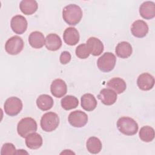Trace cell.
Returning <instances> with one entry per match:
<instances>
[{
  "label": "cell",
  "instance_id": "cell-1",
  "mask_svg": "<svg viewBox=\"0 0 155 155\" xmlns=\"http://www.w3.org/2000/svg\"><path fill=\"white\" fill-rule=\"evenodd\" d=\"M82 10L76 4H69L62 10V17L65 22L70 25H76L82 18Z\"/></svg>",
  "mask_w": 155,
  "mask_h": 155
},
{
  "label": "cell",
  "instance_id": "cell-2",
  "mask_svg": "<svg viewBox=\"0 0 155 155\" xmlns=\"http://www.w3.org/2000/svg\"><path fill=\"white\" fill-rule=\"evenodd\" d=\"M117 127L121 133L126 136L134 135L139 128L136 121L130 117H120L117 122Z\"/></svg>",
  "mask_w": 155,
  "mask_h": 155
},
{
  "label": "cell",
  "instance_id": "cell-3",
  "mask_svg": "<svg viewBox=\"0 0 155 155\" xmlns=\"http://www.w3.org/2000/svg\"><path fill=\"white\" fill-rule=\"evenodd\" d=\"M59 124V117L54 112H47L44 114L41 119V128L46 132H51L56 130Z\"/></svg>",
  "mask_w": 155,
  "mask_h": 155
},
{
  "label": "cell",
  "instance_id": "cell-4",
  "mask_svg": "<svg viewBox=\"0 0 155 155\" xmlns=\"http://www.w3.org/2000/svg\"><path fill=\"white\" fill-rule=\"evenodd\" d=\"M36 122L31 117H24L20 120L18 124L17 131L22 137H26L28 134L36 132Z\"/></svg>",
  "mask_w": 155,
  "mask_h": 155
},
{
  "label": "cell",
  "instance_id": "cell-5",
  "mask_svg": "<svg viewBox=\"0 0 155 155\" xmlns=\"http://www.w3.org/2000/svg\"><path fill=\"white\" fill-rule=\"evenodd\" d=\"M116 62V58L115 55L112 53L106 52L98 58L97 65L101 71L107 73L113 70Z\"/></svg>",
  "mask_w": 155,
  "mask_h": 155
},
{
  "label": "cell",
  "instance_id": "cell-6",
  "mask_svg": "<svg viewBox=\"0 0 155 155\" xmlns=\"http://www.w3.org/2000/svg\"><path fill=\"white\" fill-rule=\"evenodd\" d=\"M4 109L7 115L10 116H16L22 109V101L17 97H10L5 101Z\"/></svg>",
  "mask_w": 155,
  "mask_h": 155
},
{
  "label": "cell",
  "instance_id": "cell-7",
  "mask_svg": "<svg viewBox=\"0 0 155 155\" xmlns=\"http://www.w3.org/2000/svg\"><path fill=\"white\" fill-rule=\"evenodd\" d=\"M24 41L18 36H13L9 38L5 42V50L11 55H16L21 52L24 48Z\"/></svg>",
  "mask_w": 155,
  "mask_h": 155
},
{
  "label": "cell",
  "instance_id": "cell-8",
  "mask_svg": "<svg viewBox=\"0 0 155 155\" xmlns=\"http://www.w3.org/2000/svg\"><path fill=\"white\" fill-rule=\"evenodd\" d=\"M87 114L81 110H75L71 111L68 117V122L70 124L77 128H81L85 126L88 122Z\"/></svg>",
  "mask_w": 155,
  "mask_h": 155
},
{
  "label": "cell",
  "instance_id": "cell-9",
  "mask_svg": "<svg viewBox=\"0 0 155 155\" xmlns=\"http://www.w3.org/2000/svg\"><path fill=\"white\" fill-rule=\"evenodd\" d=\"M10 26L12 30L15 33L21 35L24 33L27 28V19L24 16L17 15L12 18Z\"/></svg>",
  "mask_w": 155,
  "mask_h": 155
},
{
  "label": "cell",
  "instance_id": "cell-10",
  "mask_svg": "<svg viewBox=\"0 0 155 155\" xmlns=\"http://www.w3.org/2000/svg\"><path fill=\"white\" fill-rule=\"evenodd\" d=\"M50 91L53 96L58 98L62 97L67 93V84L62 79H56L50 85Z\"/></svg>",
  "mask_w": 155,
  "mask_h": 155
},
{
  "label": "cell",
  "instance_id": "cell-11",
  "mask_svg": "<svg viewBox=\"0 0 155 155\" xmlns=\"http://www.w3.org/2000/svg\"><path fill=\"white\" fill-rule=\"evenodd\" d=\"M137 85L141 90H150L154 87V78L151 74L143 73L140 74L137 78Z\"/></svg>",
  "mask_w": 155,
  "mask_h": 155
},
{
  "label": "cell",
  "instance_id": "cell-12",
  "mask_svg": "<svg viewBox=\"0 0 155 155\" xmlns=\"http://www.w3.org/2000/svg\"><path fill=\"white\" fill-rule=\"evenodd\" d=\"M117 93L108 88L102 89L97 95V98L105 105L114 104L117 100Z\"/></svg>",
  "mask_w": 155,
  "mask_h": 155
},
{
  "label": "cell",
  "instance_id": "cell-13",
  "mask_svg": "<svg viewBox=\"0 0 155 155\" xmlns=\"http://www.w3.org/2000/svg\"><path fill=\"white\" fill-rule=\"evenodd\" d=\"M131 31L132 35L136 38H143L148 32V26L144 21L139 19L132 24Z\"/></svg>",
  "mask_w": 155,
  "mask_h": 155
},
{
  "label": "cell",
  "instance_id": "cell-14",
  "mask_svg": "<svg viewBox=\"0 0 155 155\" xmlns=\"http://www.w3.org/2000/svg\"><path fill=\"white\" fill-rule=\"evenodd\" d=\"M87 47L90 54L93 56H99L104 51V45L102 41L97 38L90 37L86 43Z\"/></svg>",
  "mask_w": 155,
  "mask_h": 155
},
{
  "label": "cell",
  "instance_id": "cell-15",
  "mask_svg": "<svg viewBox=\"0 0 155 155\" xmlns=\"http://www.w3.org/2000/svg\"><path fill=\"white\" fill-rule=\"evenodd\" d=\"M140 15L145 19H151L155 16V4L153 1L143 2L139 7Z\"/></svg>",
  "mask_w": 155,
  "mask_h": 155
},
{
  "label": "cell",
  "instance_id": "cell-16",
  "mask_svg": "<svg viewBox=\"0 0 155 155\" xmlns=\"http://www.w3.org/2000/svg\"><path fill=\"white\" fill-rule=\"evenodd\" d=\"M64 42L69 45H74L79 41V34L78 30L74 27L67 28L63 34Z\"/></svg>",
  "mask_w": 155,
  "mask_h": 155
},
{
  "label": "cell",
  "instance_id": "cell-17",
  "mask_svg": "<svg viewBox=\"0 0 155 155\" xmlns=\"http://www.w3.org/2000/svg\"><path fill=\"white\" fill-rule=\"evenodd\" d=\"M45 47L50 51H56L62 46V41L59 36L56 33L48 34L45 38Z\"/></svg>",
  "mask_w": 155,
  "mask_h": 155
},
{
  "label": "cell",
  "instance_id": "cell-18",
  "mask_svg": "<svg viewBox=\"0 0 155 155\" xmlns=\"http://www.w3.org/2000/svg\"><path fill=\"white\" fill-rule=\"evenodd\" d=\"M28 42L34 48H41L45 44V39L44 35L38 31L31 32L28 36Z\"/></svg>",
  "mask_w": 155,
  "mask_h": 155
},
{
  "label": "cell",
  "instance_id": "cell-19",
  "mask_svg": "<svg viewBox=\"0 0 155 155\" xmlns=\"http://www.w3.org/2000/svg\"><path fill=\"white\" fill-rule=\"evenodd\" d=\"M107 88L114 91L117 94H120L126 90L127 84L123 79L116 77L108 81L107 83Z\"/></svg>",
  "mask_w": 155,
  "mask_h": 155
},
{
  "label": "cell",
  "instance_id": "cell-20",
  "mask_svg": "<svg viewBox=\"0 0 155 155\" xmlns=\"http://www.w3.org/2000/svg\"><path fill=\"white\" fill-rule=\"evenodd\" d=\"M82 108L87 111L94 110L97 106V101L94 96L91 93H85L81 98Z\"/></svg>",
  "mask_w": 155,
  "mask_h": 155
},
{
  "label": "cell",
  "instance_id": "cell-21",
  "mask_svg": "<svg viewBox=\"0 0 155 155\" xmlns=\"http://www.w3.org/2000/svg\"><path fill=\"white\" fill-rule=\"evenodd\" d=\"M133 49L131 44L126 41L119 42L116 47L115 52L116 55L122 59L128 58L132 54Z\"/></svg>",
  "mask_w": 155,
  "mask_h": 155
},
{
  "label": "cell",
  "instance_id": "cell-22",
  "mask_svg": "<svg viewBox=\"0 0 155 155\" xmlns=\"http://www.w3.org/2000/svg\"><path fill=\"white\" fill-rule=\"evenodd\" d=\"M42 138L41 136L37 133H32L25 137L26 146L32 150L38 149L42 145Z\"/></svg>",
  "mask_w": 155,
  "mask_h": 155
},
{
  "label": "cell",
  "instance_id": "cell-23",
  "mask_svg": "<svg viewBox=\"0 0 155 155\" xmlns=\"http://www.w3.org/2000/svg\"><path fill=\"white\" fill-rule=\"evenodd\" d=\"M38 4L35 0H22L19 4L21 11L26 15H30L36 12Z\"/></svg>",
  "mask_w": 155,
  "mask_h": 155
},
{
  "label": "cell",
  "instance_id": "cell-24",
  "mask_svg": "<svg viewBox=\"0 0 155 155\" xmlns=\"http://www.w3.org/2000/svg\"><path fill=\"white\" fill-rule=\"evenodd\" d=\"M53 104V98L48 94H41L36 99V105L38 108L42 111H47L51 109Z\"/></svg>",
  "mask_w": 155,
  "mask_h": 155
},
{
  "label": "cell",
  "instance_id": "cell-25",
  "mask_svg": "<svg viewBox=\"0 0 155 155\" xmlns=\"http://www.w3.org/2000/svg\"><path fill=\"white\" fill-rule=\"evenodd\" d=\"M86 147L90 153L97 154L101 151L102 145L99 138L93 136L89 137L87 140Z\"/></svg>",
  "mask_w": 155,
  "mask_h": 155
},
{
  "label": "cell",
  "instance_id": "cell-26",
  "mask_svg": "<svg viewBox=\"0 0 155 155\" xmlns=\"http://www.w3.org/2000/svg\"><path fill=\"white\" fill-rule=\"evenodd\" d=\"M61 104L64 110H70L76 108L79 104V101L75 96L67 95L61 99Z\"/></svg>",
  "mask_w": 155,
  "mask_h": 155
},
{
  "label": "cell",
  "instance_id": "cell-27",
  "mask_svg": "<svg viewBox=\"0 0 155 155\" xmlns=\"http://www.w3.org/2000/svg\"><path fill=\"white\" fill-rule=\"evenodd\" d=\"M139 136L141 140L143 142H151L154 138V130L151 127L143 126L140 128Z\"/></svg>",
  "mask_w": 155,
  "mask_h": 155
},
{
  "label": "cell",
  "instance_id": "cell-28",
  "mask_svg": "<svg viewBox=\"0 0 155 155\" xmlns=\"http://www.w3.org/2000/svg\"><path fill=\"white\" fill-rule=\"evenodd\" d=\"M75 53L76 55L80 59H86L90 54L86 44H81L79 45L76 48Z\"/></svg>",
  "mask_w": 155,
  "mask_h": 155
},
{
  "label": "cell",
  "instance_id": "cell-29",
  "mask_svg": "<svg viewBox=\"0 0 155 155\" xmlns=\"http://www.w3.org/2000/svg\"><path fill=\"white\" fill-rule=\"evenodd\" d=\"M17 150L15 148L14 145L12 143H4L1 150V155L5 154H16Z\"/></svg>",
  "mask_w": 155,
  "mask_h": 155
},
{
  "label": "cell",
  "instance_id": "cell-30",
  "mask_svg": "<svg viewBox=\"0 0 155 155\" xmlns=\"http://www.w3.org/2000/svg\"><path fill=\"white\" fill-rule=\"evenodd\" d=\"M71 58V54L67 51H64L62 52V53L60 55V58H59L60 62L62 64H67L70 61Z\"/></svg>",
  "mask_w": 155,
  "mask_h": 155
}]
</instances>
